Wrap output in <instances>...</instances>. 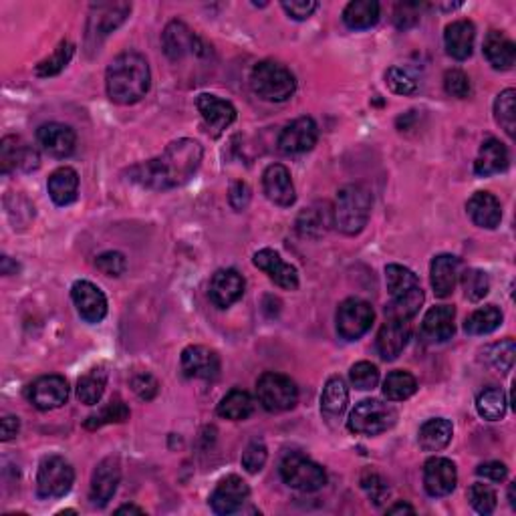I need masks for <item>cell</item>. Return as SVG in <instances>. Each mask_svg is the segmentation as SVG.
I'll use <instances>...</instances> for the list:
<instances>
[{
	"mask_svg": "<svg viewBox=\"0 0 516 516\" xmlns=\"http://www.w3.org/2000/svg\"><path fill=\"white\" fill-rule=\"evenodd\" d=\"M458 483V473L454 462L448 458L434 456L424 466V486L425 492L434 498L452 494Z\"/></svg>",
	"mask_w": 516,
	"mask_h": 516,
	"instance_id": "17",
	"label": "cell"
},
{
	"mask_svg": "<svg viewBox=\"0 0 516 516\" xmlns=\"http://www.w3.org/2000/svg\"><path fill=\"white\" fill-rule=\"evenodd\" d=\"M371 194L361 184H349L337 192L333 208V225L347 236L359 234L368 226L371 215Z\"/></svg>",
	"mask_w": 516,
	"mask_h": 516,
	"instance_id": "4",
	"label": "cell"
},
{
	"mask_svg": "<svg viewBox=\"0 0 516 516\" xmlns=\"http://www.w3.org/2000/svg\"><path fill=\"white\" fill-rule=\"evenodd\" d=\"M105 386H108V371L103 368L89 369L77 381V397L87 406L100 404V399L105 394Z\"/></svg>",
	"mask_w": 516,
	"mask_h": 516,
	"instance_id": "39",
	"label": "cell"
},
{
	"mask_svg": "<svg viewBox=\"0 0 516 516\" xmlns=\"http://www.w3.org/2000/svg\"><path fill=\"white\" fill-rule=\"evenodd\" d=\"M115 512L118 514H144V509H139V506H133V504H123Z\"/></svg>",
	"mask_w": 516,
	"mask_h": 516,
	"instance_id": "61",
	"label": "cell"
},
{
	"mask_svg": "<svg viewBox=\"0 0 516 516\" xmlns=\"http://www.w3.org/2000/svg\"><path fill=\"white\" fill-rule=\"evenodd\" d=\"M73 53H75V47L69 41L59 43V47L53 51V55H49L47 59H43L34 71H37L39 77L59 75L61 71L69 65V61H71V57H73Z\"/></svg>",
	"mask_w": 516,
	"mask_h": 516,
	"instance_id": "45",
	"label": "cell"
},
{
	"mask_svg": "<svg viewBox=\"0 0 516 516\" xmlns=\"http://www.w3.org/2000/svg\"><path fill=\"white\" fill-rule=\"evenodd\" d=\"M126 420H129V407L123 404L119 397H115V399H111L110 404H105L100 412L87 417L85 428L97 430V428H103V425H108V424H121Z\"/></svg>",
	"mask_w": 516,
	"mask_h": 516,
	"instance_id": "43",
	"label": "cell"
},
{
	"mask_svg": "<svg viewBox=\"0 0 516 516\" xmlns=\"http://www.w3.org/2000/svg\"><path fill=\"white\" fill-rule=\"evenodd\" d=\"M95 266L105 274V277H121V274L128 269V261L121 253L110 251V253H103L97 256Z\"/></svg>",
	"mask_w": 516,
	"mask_h": 516,
	"instance_id": "52",
	"label": "cell"
},
{
	"mask_svg": "<svg viewBox=\"0 0 516 516\" xmlns=\"http://www.w3.org/2000/svg\"><path fill=\"white\" fill-rule=\"evenodd\" d=\"M253 91L264 101L282 103L297 91L295 75L279 61H261L251 73Z\"/></svg>",
	"mask_w": 516,
	"mask_h": 516,
	"instance_id": "5",
	"label": "cell"
},
{
	"mask_svg": "<svg viewBox=\"0 0 516 516\" xmlns=\"http://www.w3.org/2000/svg\"><path fill=\"white\" fill-rule=\"evenodd\" d=\"M182 371L190 379L212 381L220 376V358L215 349L204 345H190L182 351Z\"/></svg>",
	"mask_w": 516,
	"mask_h": 516,
	"instance_id": "15",
	"label": "cell"
},
{
	"mask_svg": "<svg viewBox=\"0 0 516 516\" xmlns=\"http://www.w3.org/2000/svg\"><path fill=\"white\" fill-rule=\"evenodd\" d=\"M281 476L284 484H289L299 492H317L327 484L323 466H319L317 462L309 460L302 454H289L281 462Z\"/></svg>",
	"mask_w": 516,
	"mask_h": 516,
	"instance_id": "8",
	"label": "cell"
},
{
	"mask_svg": "<svg viewBox=\"0 0 516 516\" xmlns=\"http://www.w3.org/2000/svg\"><path fill=\"white\" fill-rule=\"evenodd\" d=\"M417 389V381L407 371H391L384 381V396L389 402H404L409 399Z\"/></svg>",
	"mask_w": 516,
	"mask_h": 516,
	"instance_id": "42",
	"label": "cell"
},
{
	"mask_svg": "<svg viewBox=\"0 0 516 516\" xmlns=\"http://www.w3.org/2000/svg\"><path fill=\"white\" fill-rule=\"evenodd\" d=\"M484 57L496 71H509L516 61V47L504 33L491 31L484 39Z\"/></svg>",
	"mask_w": 516,
	"mask_h": 516,
	"instance_id": "32",
	"label": "cell"
},
{
	"mask_svg": "<svg viewBox=\"0 0 516 516\" xmlns=\"http://www.w3.org/2000/svg\"><path fill=\"white\" fill-rule=\"evenodd\" d=\"M506 394L501 387H484L476 397V412L483 420L498 422L506 414Z\"/></svg>",
	"mask_w": 516,
	"mask_h": 516,
	"instance_id": "40",
	"label": "cell"
},
{
	"mask_svg": "<svg viewBox=\"0 0 516 516\" xmlns=\"http://www.w3.org/2000/svg\"><path fill=\"white\" fill-rule=\"evenodd\" d=\"M386 281L387 292L391 297L389 307L386 309L389 317L406 319L409 321L424 302V291L420 287L416 274L402 264H387L386 266Z\"/></svg>",
	"mask_w": 516,
	"mask_h": 516,
	"instance_id": "3",
	"label": "cell"
},
{
	"mask_svg": "<svg viewBox=\"0 0 516 516\" xmlns=\"http://www.w3.org/2000/svg\"><path fill=\"white\" fill-rule=\"evenodd\" d=\"M75 483V470L65 458L49 456L41 462L37 474V492L41 498L65 496Z\"/></svg>",
	"mask_w": 516,
	"mask_h": 516,
	"instance_id": "10",
	"label": "cell"
},
{
	"mask_svg": "<svg viewBox=\"0 0 516 516\" xmlns=\"http://www.w3.org/2000/svg\"><path fill=\"white\" fill-rule=\"evenodd\" d=\"M386 83L397 95H412L417 91V81L414 75L402 67H391L386 73Z\"/></svg>",
	"mask_w": 516,
	"mask_h": 516,
	"instance_id": "50",
	"label": "cell"
},
{
	"mask_svg": "<svg viewBox=\"0 0 516 516\" xmlns=\"http://www.w3.org/2000/svg\"><path fill=\"white\" fill-rule=\"evenodd\" d=\"M37 141L43 148L44 154H49L51 158H69L75 151L77 136L75 131L71 129L65 123H44L37 131Z\"/></svg>",
	"mask_w": 516,
	"mask_h": 516,
	"instance_id": "22",
	"label": "cell"
},
{
	"mask_svg": "<svg viewBox=\"0 0 516 516\" xmlns=\"http://www.w3.org/2000/svg\"><path fill=\"white\" fill-rule=\"evenodd\" d=\"M266 458H269V450H266L264 444L263 442H251L243 454V466L251 474H256L264 468Z\"/></svg>",
	"mask_w": 516,
	"mask_h": 516,
	"instance_id": "53",
	"label": "cell"
},
{
	"mask_svg": "<svg viewBox=\"0 0 516 516\" xmlns=\"http://www.w3.org/2000/svg\"><path fill=\"white\" fill-rule=\"evenodd\" d=\"M397 422V412L391 404L381 399H363L353 407L347 420V428L359 435H379L391 430Z\"/></svg>",
	"mask_w": 516,
	"mask_h": 516,
	"instance_id": "6",
	"label": "cell"
},
{
	"mask_svg": "<svg viewBox=\"0 0 516 516\" xmlns=\"http://www.w3.org/2000/svg\"><path fill=\"white\" fill-rule=\"evenodd\" d=\"M381 14V6L377 0H353L345 6L343 23L353 31H366L376 26Z\"/></svg>",
	"mask_w": 516,
	"mask_h": 516,
	"instance_id": "34",
	"label": "cell"
},
{
	"mask_svg": "<svg viewBox=\"0 0 516 516\" xmlns=\"http://www.w3.org/2000/svg\"><path fill=\"white\" fill-rule=\"evenodd\" d=\"M444 89H446L448 95L456 97V100H466V97L473 93V83H470L464 71L450 69L446 71V75H444Z\"/></svg>",
	"mask_w": 516,
	"mask_h": 516,
	"instance_id": "51",
	"label": "cell"
},
{
	"mask_svg": "<svg viewBox=\"0 0 516 516\" xmlns=\"http://www.w3.org/2000/svg\"><path fill=\"white\" fill-rule=\"evenodd\" d=\"M164 49L166 55L172 61L184 59L186 55H202V49H206L202 41L188 29V24L182 21H172L164 31Z\"/></svg>",
	"mask_w": 516,
	"mask_h": 516,
	"instance_id": "25",
	"label": "cell"
},
{
	"mask_svg": "<svg viewBox=\"0 0 516 516\" xmlns=\"http://www.w3.org/2000/svg\"><path fill=\"white\" fill-rule=\"evenodd\" d=\"M514 355H516V343L512 339H504L488 349V359H491L492 368L501 373H509L512 369Z\"/></svg>",
	"mask_w": 516,
	"mask_h": 516,
	"instance_id": "48",
	"label": "cell"
},
{
	"mask_svg": "<svg viewBox=\"0 0 516 516\" xmlns=\"http://www.w3.org/2000/svg\"><path fill=\"white\" fill-rule=\"evenodd\" d=\"M361 486H363V491H366L369 494V498L373 501V504H377L381 506L386 502V498L389 496V488L387 484L381 480L377 474H366L361 478Z\"/></svg>",
	"mask_w": 516,
	"mask_h": 516,
	"instance_id": "54",
	"label": "cell"
},
{
	"mask_svg": "<svg viewBox=\"0 0 516 516\" xmlns=\"http://www.w3.org/2000/svg\"><path fill=\"white\" fill-rule=\"evenodd\" d=\"M263 188L266 198L281 208H289L297 200L295 186L291 180V172L282 164H272L263 174Z\"/></svg>",
	"mask_w": 516,
	"mask_h": 516,
	"instance_id": "24",
	"label": "cell"
},
{
	"mask_svg": "<svg viewBox=\"0 0 516 516\" xmlns=\"http://www.w3.org/2000/svg\"><path fill=\"white\" fill-rule=\"evenodd\" d=\"M349 379L355 389L369 391L379 384V369L369 361H359L351 368Z\"/></svg>",
	"mask_w": 516,
	"mask_h": 516,
	"instance_id": "47",
	"label": "cell"
},
{
	"mask_svg": "<svg viewBox=\"0 0 516 516\" xmlns=\"http://www.w3.org/2000/svg\"><path fill=\"white\" fill-rule=\"evenodd\" d=\"M131 387L133 391H136L139 399H146V402H149V399H154L158 396L159 384L151 373H139V376L133 377Z\"/></svg>",
	"mask_w": 516,
	"mask_h": 516,
	"instance_id": "55",
	"label": "cell"
},
{
	"mask_svg": "<svg viewBox=\"0 0 516 516\" xmlns=\"http://www.w3.org/2000/svg\"><path fill=\"white\" fill-rule=\"evenodd\" d=\"M347 404H349V391H347L345 379L339 376H333L327 379L321 394V412L325 417H339Z\"/></svg>",
	"mask_w": 516,
	"mask_h": 516,
	"instance_id": "36",
	"label": "cell"
},
{
	"mask_svg": "<svg viewBox=\"0 0 516 516\" xmlns=\"http://www.w3.org/2000/svg\"><path fill=\"white\" fill-rule=\"evenodd\" d=\"M468 216L480 228L492 230L502 220V206L494 194L491 192H476L466 204Z\"/></svg>",
	"mask_w": 516,
	"mask_h": 516,
	"instance_id": "31",
	"label": "cell"
},
{
	"mask_svg": "<svg viewBox=\"0 0 516 516\" xmlns=\"http://www.w3.org/2000/svg\"><path fill=\"white\" fill-rule=\"evenodd\" d=\"M282 8L291 19L307 21L309 16L317 11L319 5L315 0H291V3H282Z\"/></svg>",
	"mask_w": 516,
	"mask_h": 516,
	"instance_id": "57",
	"label": "cell"
},
{
	"mask_svg": "<svg viewBox=\"0 0 516 516\" xmlns=\"http://www.w3.org/2000/svg\"><path fill=\"white\" fill-rule=\"evenodd\" d=\"M216 412L220 417H225V420H246V417L254 412V399L244 389H233L222 397Z\"/></svg>",
	"mask_w": 516,
	"mask_h": 516,
	"instance_id": "38",
	"label": "cell"
},
{
	"mask_svg": "<svg viewBox=\"0 0 516 516\" xmlns=\"http://www.w3.org/2000/svg\"><path fill=\"white\" fill-rule=\"evenodd\" d=\"M196 108H198L204 126H206L212 138L222 136V133L233 126L236 119L234 105L226 100H220V97L216 95H210V93L198 95V100H196Z\"/></svg>",
	"mask_w": 516,
	"mask_h": 516,
	"instance_id": "12",
	"label": "cell"
},
{
	"mask_svg": "<svg viewBox=\"0 0 516 516\" xmlns=\"http://www.w3.org/2000/svg\"><path fill=\"white\" fill-rule=\"evenodd\" d=\"M373 321H376L373 307L368 301L355 297L345 299L335 315L337 333H339V337L345 341L361 339V337L371 329Z\"/></svg>",
	"mask_w": 516,
	"mask_h": 516,
	"instance_id": "9",
	"label": "cell"
},
{
	"mask_svg": "<svg viewBox=\"0 0 516 516\" xmlns=\"http://www.w3.org/2000/svg\"><path fill=\"white\" fill-rule=\"evenodd\" d=\"M502 325V311L496 305H488L474 311L473 315L466 319V333L468 335H488L496 331Z\"/></svg>",
	"mask_w": 516,
	"mask_h": 516,
	"instance_id": "41",
	"label": "cell"
},
{
	"mask_svg": "<svg viewBox=\"0 0 516 516\" xmlns=\"http://www.w3.org/2000/svg\"><path fill=\"white\" fill-rule=\"evenodd\" d=\"M71 299H73L77 313L81 315L87 323H101L108 315V299L97 284L89 281H77L71 289Z\"/></svg>",
	"mask_w": 516,
	"mask_h": 516,
	"instance_id": "13",
	"label": "cell"
},
{
	"mask_svg": "<svg viewBox=\"0 0 516 516\" xmlns=\"http://www.w3.org/2000/svg\"><path fill=\"white\" fill-rule=\"evenodd\" d=\"M468 498H470V504H473V509L478 514H492L496 509V492L492 491L488 484H473L468 491Z\"/></svg>",
	"mask_w": 516,
	"mask_h": 516,
	"instance_id": "49",
	"label": "cell"
},
{
	"mask_svg": "<svg viewBox=\"0 0 516 516\" xmlns=\"http://www.w3.org/2000/svg\"><path fill=\"white\" fill-rule=\"evenodd\" d=\"M516 91L514 89H504V91L496 97L494 101V118L509 136H514L516 129Z\"/></svg>",
	"mask_w": 516,
	"mask_h": 516,
	"instance_id": "44",
	"label": "cell"
},
{
	"mask_svg": "<svg viewBox=\"0 0 516 516\" xmlns=\"http://www.w3.org/2000/svg\"><path fill=\"white\" fill-rule=\"evenodd\" d=\"M121 480V464L119 458L110 456L101 460L97 464L93 478H91V491H89V498L95 506H105L108 504L115 491H118V484Z\"/></svg>",
	"mask_w": 516,
	"mask_h": 516,
	"instance_id": "21",
	"label": "cell"
},
{
	"mask_svg": "<svg viewBox=\"0 0 516 516\" xmlns=\"http://www.w3.org/2000/svg\"><path fill=\"white\" fill-rule=\"evenodd\" d=\"M131 13V5L128 3H105V5H93L91 16H89L87 24V39L100 43L113 31L126 23Z\"/></svg>",
	"mask_w": 516,
	"mask_h": 516,
	"instance_id": "11",
	"label": "cell"
},
{
	"mask_svg": "<svg viewBox=\"0 0 516 516\" xmlns=\"http://www.w3.org/2000/svg\"><path fill=\"white\" fill-rule=\"evenodd\" d=\"M254 266L269 274V279L279 284L284 291H297L299 289V272L295 266H291L289 263H284L281 254L277 251H271V248H263L254 254Z\"/></svg>",
	"mask_w": 516,
	"mask_h": 516,
	"instance_id": "23",
	"label": "cell"
},
{
	"mask_svg": "<svg viewBox=\"0 0 516 516\" xmlns=\"http://www.w3.org/2000/svg\"><path fill=\"white\" fill-rule=\"evenodd\" d=\"M460 269H462V261L458 256L438 254L434 258L430 266V279L435 297L446 299L452 295L454 289H456Z\"/></svg>",
	"mask_w": 516,
	"mask_h": 516,
	"instance_id": "27",
	"label": "cell"
},
{
	"mask_svg": "<svg viewBox=\"0 0 516 516\" xmlns=\"http://www.w3.org/2000/svg\"><path fill=\"white\" fill-rule=\"evenodd\" d=\"M251 198H253V190L246 182H234L233 186H230L228 202L236 212H243L248 204H251Z\"/></svg>",
	"mask_w": 516,
	"mask_h": 516,
	"instance_id": "56",
	"label": "cell"
},
{
	"mask_svg": "<svg viewBox=\"0 0 516 516\" xmlns=\"http://www.w3.org/2000/svg\"><path fill=\"white\" fill-rule=\"evenodd\" d=\"M204 149L194 139H176L167 144L158 158L131 166L128 176L131 182L148 190H172L194 177L202 164Z\"/></svg>",
	"mask_w": 516,
	"mask_h": 516,
	"instance_id": "1",
	"label": "cell"
},
{
	"mask_svg": "<svg viewBox=\"0 0 516 516\" xmlns=\"http://www.w3.org/2000/svg\"><path fill=\"white\" fill-rule=\"evenodd\" d=\"M462 287H464L466 299L478 302L488 295V291H491V279H488V274L484 271L468 269L464 274H462Z\"/></svg>",
	"mask_w": 516,
	"mask_h": 516,
	"instance_id": "46",
	"label": "cell"
},
{
	"mask_svg": "<svg viewBox=\"0 0 516 516\" xmlns=\"http://www.w3.org/2000/svg\"><path fill=\"white\" fill-rule=\"evenodd\" d=\"M13 269H19V264H13ZM3 274H11V258L3 256Z\"/></svg>",
	"mask_w": 516,
	"mask_h": 516,
	"instance_id": "62",
	"label": "cell"
},
{
	"mask_svg": "<svg viewBox=\"0 0 516 516\" xmlns=\"http://www.w3.org/2000/svg\"><path fill=\"white\" fill-rule=\"evenodd\" d=\"M69 397V384L65 377L61 376H44L39 377L29 387V402L41 409V412H49V409H57L67 402Z\"/></svg>",
	"mask_w": 516,
	"mask_h": 516,
	"instance_id": "19",
	"label": "cell"
},
{
	"mask_svg": "<svg viewBox=\"0 0 516 516\" xmlns=\"http://www.w3.org/2000/svg\"><path fill=\"white\" fill-rule=\"evenodd\" d=\"M244 295V279L234 269H220L210 279L208 297L218 309L233 307Z\"/></svg>",
	"mask_w": 516,
	"mask_h": 516,
	"instance_id": "18",
	"label": "cell"
},
{
	"mask_svg": "<svg viewBox=\"0 0 516 516\" xmlns=\"http://www.w3.org/2000/svg\"><path fill=\"white\" fill-rule=\"evenodd\" d=\"M452 434V422L444 420V417H434V420H428L422 425L417 442H420V448L424 452H440L450 444Z\"/></svg>",
	"mask_w": 516,
	"mask_h": 516,
	"instance_id": "35",
	"label": "cell"
},
{
	"mask_svg": "<svg viewBox=\"0 0 516 516\" xmlns=\"http://www.w3.org/2000/svg\"><path fill=\"white\" fill-rule=\"evenodd\" d=\"M333 225V212L327 210V206H311L309 210H302L297 220V230L301 236L305 238H319L327 233V228Z\"/></svg>",
	"mask_w": 516,
	"mask_h": 516,
	"instance_id": "37",
	"label": "cell"
},
{
	"mask_svg": "<svg viewBox=\"0 0 516 516\" xmlns=\"http://www.w3.org/2000/svg\"><path fill=\"white\" fill-rule=\"evenodd\" d=\"M251 488L243 478L230 474L222 478L210 496V506L216 514H234L246 502Z\"/></svg>",
	"mask_w": 516,
	"mask_h": 516,
	"instance_id": "16",
	"label": "cell"
},
{
	"mask_svg": "<svg viewBox=\"0 0 516 516\" xmlns=\"http://www.w3.org/2000/svg\"><path fill=\"white\" fill-rule=\"evenodd\" d=\"M39 154L37 149L26 146L21 138L6 136L0 144V167L3 174H8L13 170L33 172L39 167Z\"/></svg>",
	"mask_w": 516,
	"mask_h": 516,
	"instance_id": "20",
	"label": "cell"
},
{
	"mask_svg": "<svg viewBox=\"0 0 516 516\" xmlns=\"http://www.w3.org/2000/svg\"><path fill=\"white\" fill-rule=\"evenodd\" d=\"M256 397L266 412H289L299 402V389L295 381L282 373H263L256 381Z\"/></svg>",
	"mask_w": 516,
	"mask_h": 516,
	"instance_id": "7",
	"label": "cell"
},
{
	"mask_svg": "<svg viewBox=\"0 0 516 516\" xmlns=\"http://www.w3.org/2000/svg\"><path fill=\"white\" fill-rule=\"evenodd\" d=\"M456 309L450 305L432 307L422 321V335L428 343H444L456 331Z\"/></svg>",
	"mask_w": 516,
	"mask_h": 516,
	"instance_id": "28",
	"label": "cell"
},
{
	"mask_svg": "<svg viewBox=\"0 0 516 516\" xmlns=\"http://www.w3.org/2000/svg\"><path fill=\"white\" fill-rule=\"evenodd\" d=\"M509 167V149L501 139L488 138L483 146H480L478 158L474 162V174L480 177L502 174Z\"/></svg>",
	"mask_w": 516,
	"mask_h": 516,
	"instance_id": "30",
	"label": "cell"
},
{
	"mask_svg": "<svg viewBox=\"0 0 516 516\" xmlns=\"http://www.w3.org/2000/svg\"><path fill=\"white\" fill-rule=\"evenodd\" d=\"M399 512H409V514H414L416 511L412 509V506L406 504V502H397L394 506H389L387 509V514H399Z\"/></svg>",
	"mask_w": 516,
	"mask_h": 516,
	"instance_id": "60",
	"label": "cell"
},
{
	"mask_svg": "<svg viewBox=\"0 0 516 516\" xmlns=\"http://www.w3.org/2000/svg\"><path fill=\"white\" fill-rule=\"evenodd\" d=\"M21 430V422L16 416H5L3 422H0V435H3V442L13 440Z\"/></svg>",
	"mask_w": 516,
	"mask_h": 516,
	"instance_id": "59",
	"label": "cell"
},
{
	"mask_svg": "<svg viewBox=\"0 0 516 516\" xmlns=\"http://www.w3.org/2000/svg\"><path fill=\"white\" fill-rule=\"evenodd\" d=\"M474 41L476 29L470 21H454L444 33V44H446L448 55L456 61H466L473 55Z\"/></svg>",
	"mask_w": 516,
	"mask_h": 516,
	"instance_id": "29",
	"label": "cell"
},
{
	"mask_svg": "<svg viewBox=\"0 0 516 516\" xmlns=\"http://www.w3.org/2000/svg\"><path fill=\"white\" fill-rule=\"evenodd\" d=\"M476 474L491 480V483H504L506 476H509V468L502 462H486V464H480L476 468Z\"/></svg>",
	"mask_w": 516,
	"mask_h": 516,
	"instance_id": "58",
	"label": "cell"
},
{
	"mask_svg": "<svg viewBox=\"0 0 516 516\" xmlns=\"http://www.w3.org/2000/svg\"><path fill=\"white\" fill-rule=\"evenodd\" d=\"M151 87L149 65L144 55L136 51H126L115 57L108 73H105V89L113 103L133 105L146 97Z\"/></svg>",
	"mask_w": 516,
	"mask_h": 516,
	"instance_id": "2",
	"label": "cell"
},
{
	"mask_svg": "<svg viewBox=\"0 0 516 516\" xmlns=\"http://www.w3.org/2000/svg\"><path fill=\"white\" fill-rule=\"evenodd\" d=\"M409 333H412V329H409V323L406 319L389 317L377 333V351L381 355V359L386 361L397 359L406 349V345L409 341Z\"/></svg>",
	"mask_w": 516,
	"mask_h": 516,
	"instance_id": "26",
	"label": "cell"
},
{
	"mask_svg": "<svg viewBox=\"0 0 516 516\" xmlns=\"http://www.w3.org/2000/svg\"><path fill=\"white\" fill-rule=\"evenodd\" d=\"M319 139V128L313 118H299L291 121L279 136V149L282 154L297 156L315 148Z\"/></svg>",
	"mask_w": 516,
	"mask_h": 516,
	"instance_id": "14",
	"label": "cell"
},
{
	"mask_svg": "<svg viewBox=\"0 0 516 516\" xmlns=\"http://www.w3.org/2000/svg\"><path fill=\"white\" fill-rule=\"evenodd\" d=\"M49 196L57 206H69L77 200L79 176L73 167H59L49 176Z\"/></svg>",
	"mask_w": 516,
	"mask_h": 516,
	"instance_id": "33",
	"label": "cell"
}]
</instances>
